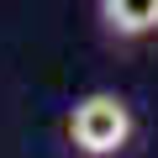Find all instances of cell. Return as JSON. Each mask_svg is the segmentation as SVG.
Returning <instances> with one entry per match:
<instances>
[{"mask_svg":"<svg viewBox=\"0 0 158 158\" xmlns=\"http://www.w3.org/2000/svg\"><path fill=\"white\" fill-rule=\"evenodd\" d=\"M137 142H142V121L121 90H85L63 116L69 158H132Z\"/></svg>","mask_w":158,"mask_h":158,"instance_id":"obj_1","label":"cell"},{"mask_svg":"<svg viewBox=\"0 0 158 158\" xmlns=\"http://www.w3.org/2000/svg\"><path fill=\"white\" fill-rule=\"evenodd\" d=\"M95 21L106 32V42L132 48L158 37V0H95Z\"/></svg>","mask_w":158,"mask_h":158,"instance_id":"obj_2","label":"cell"}]
</instances>
